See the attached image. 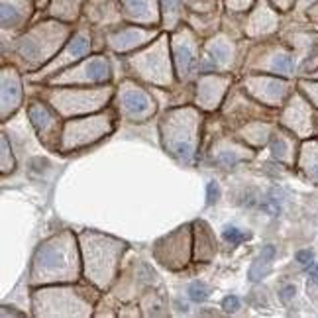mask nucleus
<instances>
[{
    "mask_svg": "<svg viewBox=\"0 0 318 318\" xmlns=\"http://www.w3.org/2000/svg\"><path fill=\"white\" fill-rule=\"evenodd\" d=\"M65 236L61 234L37 252L33 265L35 279H75V248L71 242H63Z\"/></svg>",
    "mask_w": 318,
    "mask_h": 318,
    "instance_id": "obj_1",
    "label": "nucleus"
},
{
    "mask_svg": "<svg viewBox=\"0 0 318 318\" xmlns=\"http://www.w3.org/2000/svg\"><path fill=\"white\" fill-rule=\"evenodd\" d=\"M93 246L98 250V254L95 255V252H87V259L91 261V265H87V267H89V271H91L95 281H98L100 285H106L112 279L110 275H112L116 257L122 252V244L108 240V244H93Z\"/></svg>",
    "mask_w": 318,
    "mask_h": 318,
    "instance_id": "obj_2",
    "label": "nucleus"
},
{
    "mask_svg": "<svg viewBox=\"0 0 318 318\" xmlns=\"http://www.w3.org/2000/svg\"><path fill=\"white\" fill-rule=\"evenodd\" d=\"M110 130L108 118H91V120H83V122H69L67 124V146H83L87 142H93L96 138H100L102 134H106Z\"/></svg>",
    "mask_w": 318,
    "mask_h": 318,
    "instance_id": "obj_3",
    "label": "nucleus"
},
{
    "mask_svg": "<svg viewBox=\"0 0 318 318\" xmlns=\"http://www.w3.org/2000/svg\"><path fill=\"white\" fill-rule=\"evenodd\" d=\"M122 104H124V110L130 114V118H144L154 110L150 96L138 89L126 91L122 96Z\"/></svg>",
    "mask_w": 318,
    "mask_h": 318,
    "instance_id": "obj_4",
    "label": "nucleus"
},
{
    "mask_svg": "<svg viewBox=\"0 0 318 318\" xmlns=\"http://www.w3.org/2000/svg\"><path fill=\"white\" fill-rule=\"evenodd\" d=\"M20 81L14 75V71H4L2 75V104H4V116L8 114V108L14 110L20 104Z\"/></svg>",
    "mask_w": 318,
    "mask_h": 318,
    "instance_id": "obj_5",
    "label": "nucleus"
},
{
    "mask_svg": "<svg viewBox=\"0 0 318 318\" xmlns=\"http://www.w3.org/2000/svg\"><path fill=\"white\" fill-rule=\"evenodd\" d=\"M148 35H150V33H148L146 30H140V28L136 30V28H132V30H124V32L112 35L110 41H112V45H114L116 49L124 51V49H130V47H134V45L146 41Z\"/></svg>",
    "mask_w": 318,
    "mask_h": 318,
    "instance_id": "obj_6",
    "label": "nucleus"
},
{
    "mask_svg": "<svg viewBox=\"0 0 318 318\" xmlns=\"http://www.w3.org/2000/svg\"><path fill=\"white\" fill-rule=\"evenodd\" d=\"M89 47H91V41H89V37H87L85 33L75 35V37L69 41L67 49L61 53V57L57 59V65H63V63H67V61H75V59H79L81 55H85V53L89 51Z\"/></svg>",
    "mask_w": 318,
    "mask_h": 318,
    "instance_id": "obj_7",
    "label": "nucleus"
},
{
    "mask_svg": "<svg viewBox=\"0 0 318 318\" xmlns=\"http://www.w3.org/2000/svg\"><path fill=\"white\" fill-rule=\"evenodd\" d=\"M275 257V248L273 246H265L261 250V255L254 261V265L250 267V279L252 281H259L263 279L269 271H271V261Z\"/></svg>",
    "mask_w": 318,
    "mask_h": 318,
    "instance_id": "obj_8",
    "label": "nucleus"
},
{
    "mask_svg": "<svg viewBox=\"0 0 318 318\" xmlns=\"http://www.w3.org/2000/svg\"><path fill=\"white\" fill-rule=\"evenodd\" d=\"M175 59H177V69H179L181 77H183V75H189L191 65H192V61H194L192 45H191L189 41H183V43L179 41V43L175 45Z\"/></svg>",
    "mask_w": 318,
    "mask_h": 318,
    "instance_id": "obj_9",
    "label": "nucleus"
},
{
    "mask_svg": "<svg viewBox=\"0 0 318 318\" xmlns=\"http://www.w3.org/2000/svg\"><path fill=\"white\" fill-rule=\"evenodd\" d=\"M122 6H124L126 14H128L132 20L146 22V20H150V16H152L150 0H122Z\"/></svg>",
    "mask_w": 318,
    "mask_h": 318,
    "instance_id": "obj_10",
    "label": "nucleus"
},
{
    "mask_svg": "<svg viewBox=\"0 0 318 318\" xmlns=\"http://www.w3.org/2000/svg\"><path fill=\"white\" fill-rule=\"evenodd\" d=\"M196 228H198L196 236H198V244H200V248H198V257H200V259H210L212 254H214V240L210 238V232H208V228H206L202 222H198Z\"/></svg>",
    "mask_w": 318,
    "mask_h": 318,
    "instance_id": "obj_11",
    "label": "nucleus"
},
{
    "mask_svg": "<svg viewBox=\"0 0 318 318\" xmlns=\"http://www.w3.org/2000/svg\"><path fill=\"white\" fill-rule=\"evenodd\" d=\"M30 118H32V122L35 124V128H37L39 132H43L47 126L53 124V116L47 112L45 106H41V104H37V102H33V104L30 106Z\"/></svg>",
    "mask_w": 318,
    "mask_h": 318,
    "instance_id": "obj_12",
    "label": "nucleus"
},
{
    "mask_svg": "<svg viewBox=\"0 0 318 318\" xmlns=\"http://www.w3.org/2000/svg\"><path fill=\"white\" fill-rule=\"evenodd\" d=\"M22 16H24V12L20 10V6L16 4V2H8V0H4L2 2V26H16L20 20H22Z\"/></svg>",
    "mask_w": 318,
    "mask_h": 318,
    "instance_id": "obj_13",
    "label": "nucleus"
},
{
    "mask_svg": "<svg viewBox=\"0 0 318 318\" xmlns=\"http://www.w3.org/2000/svg\"><path fill=\"white\" fill-rule=\"evenodd\" d=\"M208 295H210V289H208L202 281H194V283L189 287V297H191V301H194V303L206 301Z\"/></svg>",
    "mask_w": 318,
    "mask_h": 318,
    "instance_id": "obj_14",
    "label": "nucleus"
},
{
    "mask_svg": "<svg viewBox=\"0 0 318 318\" xmlns=\"http://www.w3.org/2000/svg\"><path fill=\"white\" fill-rule=\"evenodd\" d=\"M210 55H212V61H214V67H216V65H222V63L228 61L230 51H228V47H226L224 43L214 41V43L210 45Z\"/></svg>",
    "mask_w": 318,
    "mask_h": 318,
    "instance_id": "obj_15",
    "label": "nucleus"
},
{
    "mask_svg": "<svg viewBox=\"0 0 318 318\" xmlns=\"http://www.w3.org/2000/svg\"><path fill=\"white\" fill-rule=\"evenodd\" d=\"M273 69H275L277 73L289 75V73L293 71V59H291L289 55H279V57H275V61H273Z\"/></svg>",
    "mask_w": 318,
    "mask_h": 318,
    "instance_id": "obj_16",
    "label": "nucleus"
},
{
    "mask_svg": "<svg viewBox=\"0 0 318 318\" xmlns=\"http://www.w3.org/2000/svg\"><path fill=\"white\" fill-rule=\"evenodd\" d=\"M224 238H226V242H230V244H240V242L246 240V234H244L242 230H238V228H226V230H224Z\"/></svg>",
    "mask_w": 318,
    "mask_h": 318,
    "instance_id": "obj_17",
    "label": "nucleus"
},
{
    "mask_svg": "<svg viewBox=\"0 0 318 318\" xmlns=\"http://www.w3.org/2000/svg\"><path fill=\"white\" fill-rule=\"evenodd\" d=\"M206 196H208V204H212V202H216L218 200V196H220V187H218V183H208V187H206Z\"/></svg>",
    "mask_w": 318,
    "mask_h": 318,
    "instance_id": "obj_18",
    "label": "nucleus"
},
{
    "mask_svg": "<svg viewBox=\"0 0 318 318\" xmlns=\"http://www.w3.org/2000/svg\"><path fill=\"white\" fill-rule=\"evenodd\" d=\"M313 252L311 250H301V252H297V261L299 263H303V265H311L313 263Z\"/></svg>",
    "mask_w": 318,
    "mask_h": 318,
    "instance_id": "obj_19",
    "label": "nucleus"
},
{
    "mask_svg": "<svg viewBox=\"0 0 318 318\" xmlns=\"http://www.w3.org/2000/svg\"><path fill=\"white\" fill-rule=\"evenodd\" d=\"M222 307L226 309V311H230V313H234V311H238L240 309V301H238V297H226L224 299V303H222Z\"/></svg>",
    "mask_w": 318,
    "mask_h": 318,
    "instance_id": "obj_20",
    "label": "nucleus"
},
{
    "mask_svg": "<svg viewBox=\"0 0 318 318\" xmlns=\"http://www.w3.org/2000/svg\"><path fill=\"white\" fill-rule=\"evenodd\" d=\"M2 169L4 171H8V169H12V165H8V140L6 138H2Z\"/></svg>",
    "mask_w": 318,
    "mask_h": 318,
    "instance_id": "obj_21",
    "label": "nucleus"
},
{
    "mask_svg": "<svg viewBox=\"0 0 318 318\" xmlns=\"http://www.w3.org/2000/svg\"><path fill=\"white\" fill-rule=\"evenodd\" d=\"M279 297H281V301H285V303H287V301H291V299L295 297V287H293V285H287V287H283V289H281V295H279Z\"/></svg>",
    "mask_w": 318,
    "mask_h": 318,
    "instance_id": "obj_22",
    "label": "nucleus"
},
{
    "mask_svg": "<svg viewBox=\"0 0 318 318\" xmlns=\"http://www.w3.org/2000/svg\"><path fill=\"white\" fill-rule=\"evenodd\" d=\"M165 10L175 16L177 10H179V0H165Z\"/></svg>",
    "mask_w": 318,
    "mask_h": 318,
    "instance_id": "obj_23",
    "label": "nucleus"
},
{
    "mask_svg": "<svg viewBox=\"0 0 318 318\" xmlns=\"http://www.w3.org/2000/svg\"><path fill=\"white\" fill-rule=\"evenodd\" d=\"M273 150H275V156H283V154H285V144L277 138V140L273 142Z\"/></svg>",
    "mask_w": 318,
    "mask_h": 318,
    "instance_id": "obj_24",
    "label": "nucleus"
},
{
    "mask_svg": "<svg viewBox=\"0 0 318 318\" xmlns=\"http://www.w3.org/2000/svg\"><path fill=\"white\" fill-rule=\"evenodd\" d=\"M311 277L318 283V265H313V267H311Z\"/></svg>",
    "mask_w": 318,
    "mask_h": 318,
    "instance_id": "obj_25",
    "label": "nucleus"
}]
</instances>
